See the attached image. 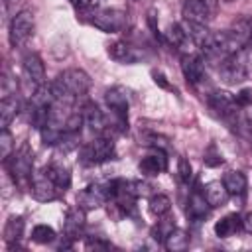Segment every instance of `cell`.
<instances>
[{"mask_svg":"<svg viewBox=\"0 0 252 252\" xmlns=\"http://www.w3.org/2000/svg\"><path fill=\"white\" fill-rule=\"evenodd\" d=\"M49 85H51L57 100L73 102L75 98L87 94V91L91 89V77L83 69H65Z\"/></svg>","mask_w":252,"mask_h":252,"instance_id":"6da1fadb","label":"cell"},{"mask_svg":"<svg viewBox=\"0 0 252 252\" xmlns=\"http://www.w3.org/2000/svg\"><path fill=\"white\" fill-rule=\"evenodd\" d=\"M248 53L244 49H238L230 55H226L219 65V75L224 83L236 85L242 83L248 77Z\"/></svg>","mask_w":252,"mask_h":252,"instance_id":"7a4b0ae2","label":"cell"},{"mask_svg":"<svg viewBox=\"0 0 252 252\" xmlns=\"http://www.w3.org/2000/svg\"><path fill=\"white\" fill-rule=\"evenodd\" d=\"M6 165L10 169V175L14 179V183H32V165H33V154L30 150L28 144H22L18 150H14V154L6 159Z\"/></svg>","mask_w":252,"mask_h":252,"instance_id":"3957f363","label":"cell"},{"mask_svg":"<svg viewBox=\"0 0 252 252\" xmlns=\"http://www.w3.org/2000/svg\"><path fill=\"white\" fill-rule=\"evenodd\" d=\"M114 156V142L106 136H96L91 142L83 144L79 150V159L85 165H94V163H102L106 159H110Z\"/></svg>","mask_w":252,"mask_h":252,"instance_id":"277c9868","label":"cell"},{"mask_svg":"<svg viewBox=\"0 0 252 252\" xmlns=\"http://www.w3.org/2000/svg\"><path fill=\"white\" fill-rule=\"evenodd\" d=\"M33 30H35L33 14H32L30 10H20V12L12 18L10 28H8V37H10L12 47H24V45L32 39Z\"/></svg>","mask_w":252,"mask_h":252,"instance_id":"5b68a950","label":"cell"},{"mask_svg":"<svg viewBox=\"0 0 252 252\" xmlns=\"http://www.w3.org/2000/svg\"><path fill=\"white\" fill-rule=\"evenodd\" d=\"M91 24L106 33H118L126 28L128 18L124 10L118 8H96L91 14Z\"/></svg>","mask_w":252,"mask_h":252,"instance_id":"8992f818","label":"cell"},{"mask_svg":"<svg viewBox=\"0 0 252 252\" xmlns=\"http://www.w3.org/2000/svg\"><path fill=\"white\" fill-rule=\"evenodd\" d=\"M22 77H24V85L30 91V94H33L39 87L45 85V65L37 53H26L24 55Z\"/></svg>","mask_w":252,"mask_h":252,"instance_id":"52a82bcc","label":"cell"},{"mask_svg":"<svg viewBox=\"0 0 252 252\" xmlns=\"http://www.w3.org/2000/svg\"><path fill=\"white\" fill-rule=\"evenodd\" d=\"M207 100H209L211 108H213L219 116H222L224 120H228V122H234L236 116H238V112L242 110V108L236 104L234 96H232L230 93H226V91H215V89H211V93L207 94Z\"/></svg>","mask_w":252,"mask_h":252,"instance_id":"ba28073f","label":"cell"},{"mask_svg":"<svg viewBox=\"0 0 252 252\" xmlns=\"http://www.w3.org/2000/svg\"><path fill=\"white\" fill-rule=\"evenodd\" d=\"M181 71L187 79V83H191L193 87H203L207 83V71H205V63L199 55L195 53H185L181 55Z\"/></svg>","mask_w":252,"mask_h":252,"instance_id":"9c48e42d","label":"cell"},{"mask_svg":"<svg viewBox=\"0 0 252 252\" xmlns=\"http://www.w3.org/2000/svg\"><path fill=\"white\" fill-rule=\"evenodd\" d=\"M104 100H106V104L110 106L112 114L118 118L120 128H122V130L128 128V106H130V102H128V94L124 93V89H120V87L108 89V91L104 93Z\"/></svg>","mask_w":252,"mask_h":252,"instance_id":"30bf717a","label":"cell"},{"mask_svg":"<svg viewBox=\"0 0 252 252\" xmlns=\"http://www.w3.org/2000/svg\"><path fill=\"white\" fill-rule=\"evenodd\" d=\"M108 199H110V195H108L106 185L94 183V185H89V187H85L83 191H79V195H77V205H79L81 209H85V211H93V209L102 207Z\"/></svg>","mask_w":252,"mask_h":252,"instance_id":"8fae6325","label":"cell"},{"mask_svg":"<svg viewBox=\"0 0 252 252\" xmlns=\"http://www.w3.org/2000/svg\"><path fill=\"white\" fill-rule=\"evenodd\" d=\"M30 191H32V195H33L37 201L47 203V201H53V199L57 197L59 187L53 183V179H51V177L45 173V169H43V171H39V173H35V175L32 177Z\"/></svg>","mask_w":252,"mask_h":252,"instance_id":"7c38bea8","label":"cell"},{"mask_svg":"<svg viewBox=\"0 0 252 252\" xmlns=\"http://www.w3.org/2000/svg\"><path fill=\"white\" fill-rule=\"evenodd\" d=\"M183 20L185 22H193V24H209L213 18V10L203 2V0H185L183 8H181Z\"/></svg>","mask_w":252,"mask_h":252,"instance_id":"4fadbf2b","label":"cell"},{"mask_svg":"<svg viewBox=\"0 0 252 252\" xmlns=\"http://www.w3.org/2000/svg\"><path fill=\"white\" fill-rule=\"evenodd\" d=\"M138 169H140L142 175H159V173H163V171L167 169V158H165V152L154 148L152 154H148L146 158L140 159Z\"/></svg>","mask_w":252,"mask_h":252,"instance_id":"5bb4252c","label":"cell"},{"mask_svg":"<svg viewBox=\"0 0 252 252\" xmlns=\"http://www.w3.org/2000/svg\"><path fill=\"white\" fill-rule=\"evenodd\" d=\"M165 35H167L169 43H171L175 49H179V51H181V55H185V53H193V49H191V47H197V45L193 43V39L189 37L187 30H185L181 24H171V26L167 28Z\"/></svg>","mask_w":252,"mask_h":252,"instance_id":"9a60e30c","label":"cell"},{"mask_svg":"<svg viewBox=\"0 0 252 252\" xmlns=\"http://www.w3.org/2000/svg\"><path fill=\"white\" fill-rule=\"evenodd\" d=\"M83 114V120H85V126H89L91 132L94 134H102L106 130V120H104V114L102 110L94 104V102H87L81 110Z\"/></svg>","mask_w":252,"mask_h":252,"instance_id":"2e32d148","label":"cell"},{"mask_svg":"<svg viewBox=\"0 0 252 252\" xmlns=\"http://www.w3.org/2000/svg\"><path fill=\"white\" fill-rule=\"evenodd\" d=\"M85 228V209H81L79 205L75 209H69L63 220V230L67 238H77Z\"/></svg>","mask_w":252,"mask_h":252,"instance_id":"e0dca14e","label":"cell"},{"mask_svg":"<svg viewBox=\"0 0 252 252\" xmlns=\"http://www.w3.org/2000/svg\"><path fill=\"white\" fill-rule=\"evenodd\" d=\"M106 51H108L110 59H114L118 63H126V65H134L140 59V53L132 45H128L126 41H114V43L108 45Z\"/></svg>","mask_w":252,"mask_h":252,"instance_id":"ac0fdd59","label":"cell"},{"mask_svg":"<svg viewBox=\"0 0 252 252\" xmlns=\"http://www.w3.org/2000/svg\"><path fill=\"white\" fill-rule=\"evenodd\" d=\"M185 211H187V217H189L193 222H199V220L207 219V215H209V211H211V205L207 203V199H205L203 193L195 191V193H191Z\"/></svg>","mask_w":252,"mask_h":252,"instance_id":"d6986e66","label":"cell"},{"mask_svg":"<svg viewBox=\"0 0 252 252\" xmlns=\"http://www.w3.org/2000/svg\"><path fill=\"white\" fill-rule=\"evenodd\" d=\"M203 195H205V199H207V203L211 207H224L228 203V197H230V193L226 191V187H224L222 181H211V183H207L203 187Z\"/></svg>","mask_w":252,"mask_h":252,"instance_id":"ffe728a7","label":"cell"},{"mask_svg":"<svg viewBox=\"0 0 252 252\" xmlns=\"http://www.w3.org/2000/svg\"><path fill=\"white\" fill-rule=\"evenodd\" d=\"M20 112V100L16 94L10 96H2L0 100V128H8L10 122L16 118V114Z\"/></svg>","mask_w":252,"mask_h":252,"instance_id":"44dd1931","label":"cell"},{"mask_svg":"<svg viewBox=\"0 0 252 252\" xmlns=\"http://www.w3.org/2000/svg\"><path fill=\"white\" fill-rule=\"evenodd\" d=\"M238 228H242V219H240L236 213L226 215V217H222V219H219V220L215 222V234H217L219 238H228V236H232Z\"/></svg>","mask_w":252,"mask_h":252,"instance_id":"7402d4cb","label":"cell"},{"mask_svg":"<svg viewBox=\"0 0 252 252\" xmlns=\"http://www.w3.org/2000/svg\"><path fill=\"white\" fill-rule=\"evenodd\" d=\"M45 173L53 179V183L59 187V191L69 189V185H71V171H69L67 165H63V163H49L45 167Z\"/></svg>","mask_w":252,"mask_h":252,"instance_id":"603a6c76","label":"cell"},{"mask_svg":"<svg viewBox=\"0 0 252 252\" xmlns=\"http://www.w3.org/2000/svg\"><path fill=\"white\" fill-rule=\"evenodd\" d=\"M222 183L230 195H242L246 191V185H248L246 175L242 171H226L222 177Z\"/></svg>","mask_w":252,"mask_h":252,"instance_id":"cb8c5ba5","label":"cell"},{"mask_svg":"<svg viewBox=\"0 0 252 252\" xmlns=\"http://www.w3.org/2000/svg\"><path fill=\"white\" fill-rule=\"evenodd\" d=\"M24 219L22 217H10L8 220H6V224H4V240L10 244V246H14L22 236H24Z\"/></svg>","mask_w":252,"mask_h":252,"instance_id":"d4e9b609","label":"cell"},{"mask_svg":"<svg viewBox=\"0 0 252 252\" xmlns=\"http://www.w3.org/2000/svg\"><path fill=\"white\" fill-rule=\"evenodd\" d=\"M163 246L169 250V252H183L187 246H189V234L181 228H173L165 240H163Z\"/></svg>","mask_w":252,"mask_h":252,"instance_id":"484cf974","label":"cell"},{"mask_svg":"<svg viewBox=\"0 0 252 252\" xmlns=\"http://www.w3.org/2000/svg\"><path fill=\"white\" fill-rule=\"evenodd\" d=\"M150 211L152 215H156L158 219L159 217H165L169 211H171V199L163 193H156L150 197Z\"/></svg>","mask_w":252,"mask_h":252,"instance_id":"4316f807","label":"cell"},{"mask_svg":"<svg viewBox=\"0 0 252 252\" xmlns=\"http://www.w3.org/2000/svg\"><path fill=\"white\" fill-rule=\"evenodd\" d=\"M32 240L37 244H49L55 240V230L47 224H35L32 230Z\"/></svg>","mask_w":252,"mask_h":252,"instance_id":"83f0119b","label":"cell"},{"mask_svg":"<svg viewBox=\"0 0 252 252\" xmlns=\"http://www.w3.org/2000/svg\"><path fill=\"white\" fill-rule=\"evenodd\" d=\"M12 154H14V138L8 132V128H2V132H0V158H2V161H6Z\"/></svg>","mask_w":252,"mask_h":252,"instance_id":"f1b7e54d","label":"cell"},{"mask_svg":"<svg viewBox=\"0 0 252 252\" xmlns=\"http://www.w3.org/2000/svg\"><path fill=\"white\" fill-rule=\"evenodd\" d=\"M144 144H148L152 148H158V150H163V152L169 150V140L161 134H156V132H146L144 134Z\"/></svg>","mask_w":252,"mask_h":252,"instance_id":"f546056e","label":"cell"},{"mask_svg":"<svg viewBox=\"0 0 252 252\" xmlns=\"http://www.w3.org/2000/svg\"><path fill=\"white\" fill-rule=\"evenodd\" d=\"M173 228H175V222H173L171 219H163V220H159V222H158V226L152 230V236H154L158 242H163V240H165V236H167Z\"/></svg>","mask_w":252,"mask_h":252,"instance_id":"4dcf8cb0","label":"cell"},{"mask_svg":"<svg viewBox=\"0 0 252 252\" xmlns=\"http://www.w3.org/2000/svg\"><path fill=\"white\" fill-rule=\"evenodd\" d=\"M232 124H234L236 128L242 126L248 134H252V104L246 106V108H242V112H238V116H236V120H234Z\"/></svg>","mask_w":252,"mask_h":252,"instance_id":"1f68e13d","label":"cell"},{"mask_svg":"<svg viewBox=\"0 0 252 252\" xmlns=\"http://www.w3.org/2000/svg\"><path fill=\"white\" fill-rule=\"evenodd\" d=\"M177 173H179V179L183 183H189L191 181L193 171H191V163L185 158H179V161H177Z\"/></svg>","mask_w":252,"mask_h":252,"instance_id":"d6a6232c","label":"cell"},{"mask_svg":"<svg viewBox=\"0 0 252 252\" xmlns=\"http://www.w3.org/2000/svg\"><path fill=\"white\" fill-rule=\"evenodd\" d=\"M16 89H18L16 79H12V77L8 75V71H4V75H2V96L16 94Z\"/></svg>","mask_w":252,"mask_h":252,"instance_id":"836d02e7","label":"cell"},{"mask_svg":"<svg viewBox=\"0 0 252 252\" xmlns=\"http://www.w3.org/2000/svg\"><path fill=\"white\" fill-rule=\"evenodd\" d=\"M234 100H236V104H238L240 108L250 106V104H252V91H250V89H242V91H238L236 96H234Z\"/></svg>","mask_w":252,"mask_h":252,"instance_id":"e575fe53","label":"cell"},{"mask_svg":"<svg viewBox=\"0 0 252 252\" xmlns=\"http://www.w3.org/2000/svg\"><path fill=\"white\" fill-rule=\"evenodd\" d=\"M152 77H154V83H156L158 87H161V89H165V91H173V87L169 85V81L165 79L163 73H159V71H152Z\"/></svg>","mask_w":252,"mask_h":252,"instance_id":"d590c367","label":"cell"},{"mask_svg":"<svg viewBox=\"0 0 252 252\" xmlns=\"http://www.w3.org/2000/svg\"><path fill=\"white\" fill-rule=\"evenodd\" d=\"M205 163L207 165H219V163H222V156L220 154H207L205 156Z\"/></svg>","mask_w":252,"mask_h":252,"instance_id":"8d00e7d4","label":"cell"},{"mask_svg":"<svg viewBox=\"0 0 252 252\" xmlns=\"http://www.w3.org/2000/svg\"><path fill=\"white\" fill-rule=\"evenodd\" d=\"M108 246H110L108 242L98 240V238H94V240H87V248H108Z\"/></svg>","mask_w":252,"mask_h":252,"instance_id":"74e56055","label":"cell"},{"mask_svg":"<svg viewBox=\"0 0 252 252\" xmlns=\"http://www.w3.org/2000/svg\"><path fill=\"white\" fill-rule=\"evenodd\" d=\"M242 228H244L248 234H252V213H248V215L242 219Z\"/></svg>","mask_w":252,"mask_h":252,"instance_id":"f35d334b","label":"cell"},{"mask_svg":"<svg viewBox=\"0 0 252 252\" xmlns=\"http://www.w3.org/2000/svg\"><path fill=\"white\" fill-rule=\"evenodd\" d=\"M203 2H205V4H207V6L211 8V10H213V12H217V6H219V0H203Z\"/></svg>","mask_w":252,"mask_h":252,"instance_id":"ab89813d","label":"cell"},{"mask_svg":"<svg viewBox=\"0 0 252 252\" xmlns=\"http://www.w3.org/2000/svg\"><path fill=\"white\" fill-rule=\"evenodd\" d=\"M69 4H73V6H79V4H81V0H69Z\"/></svg>","mask_w":252,"mask_h":252,"instance_id":"60d3db41","label":"cell"},{"mask_svg":"<svg viewBox=\"0 0 252 252\" xmlns=\"http://www.w3.org/2000/svg\"><path fill=\"white\" fill-rule=\"evenodd\" d=\"M250 45H252V41H250Z\"/></svg>","mask_w":252,"mask_h":252,"instance_id":"b9f144b4","label":"cell"},{"mask_svg":"<svg viewBox=\"0 0 252 252\" xmlns=\"http://www.w3.org/2000/svg\"><path fill=\"white\" fill-rule=\"evenodd\" d=\"M6 2H8V0H6Z\"/></svg>","mask_w":252,"mask_h":252,"instance_id":"7bdbcfd3","label":"cell"}]
</instances>
